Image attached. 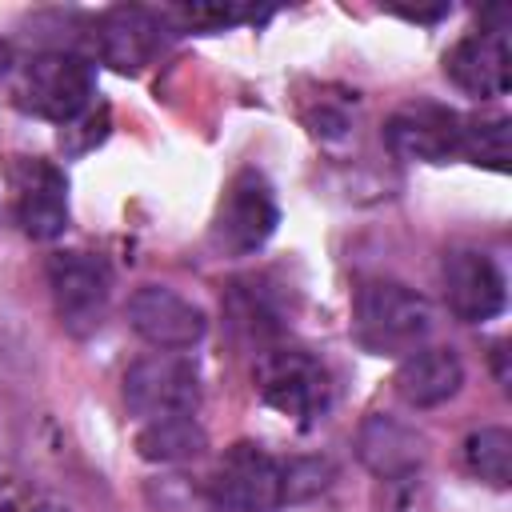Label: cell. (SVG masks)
<instances>
[{"label": "cell", "instance_id": "obj_1", "mask_svg": "<svg viewBox=\"0 0 512 512\" xmlns=\"http://www.w3.org/2000/svg\"><path fill=\"white\" fill-rule=\"evenodd\" d=\"M428 332H432V304L416 288L384 276H372L356 288L352 336L372 356H408L424 348Z\"/></svg>", "mask_w": 512, "mask_h": 512}, {"label": "cell", "instance_id": "obj_2", "mask_svg": "<svg viewBox=\"0 0 512 512\" xmlns=\"http://www.w3.org/2000/svg\"><path fill=\"white\" fill-rule=\"evenodd\" d=\"M256 396L292 420L296 428H316L332 408V376L328 368L304 348H268L252 364Z\"/></svg>", "mask_w": 512, "mask_h": 512}, {"label": "cell", "instance_id": "obj_3", "mask_svg": "<svg viewBox=\"0 0 512 512\" xmlns=\"http://www.w3.org/2000/svg\"><path fill=\"white\" fill-rule=\"evenodd\" d=\"M92 96H96V68L88 56L68 52V48L32 56L16 80L20 108L40 120H52L60 128L72 124L76 116H84L92 108Z\"/></svg>", "mask_w": 512, "mask_h": 512}, {"label": "cell", "instance_id": "obj_4", "mask_svg": "<svg viewBox=\"0 0 512 512\" xmlns=\"http://www.w3.org/2000/svg\"><path fill=\"white\" fill-rule=\"evenodd\" d=\"M276 224H280V204L268 176L256 168H240L216 204L208 244L220 256H252L272 240Z\"/></svg>", "mask_w": 512, "mask_h": 512}, {"label": "cell", "instance_id": "obj_5", "mask_svg": "<svg viewBox=\"0 0 512 512\" xmlns=\"http://www.w3.org/2000/svg\"><path fill=\"white\" fill-rule=\"evenodd\" d=\"M124 404L140 420L192 416L200 408V368L188 352H152L124 372Z\"/></svg>", "mask_w": 512, "mask_h": 512}, {"label": "cell", "instance_id": "obj_6", "mask_svg": "<svg viewBox=\"0 0 512 512\" xmlns=\"http://www.w3.org/2000/svg\"><path fill=\"white\" fill-rule=\"evenodd\" d=\"M48 288L60 324L72 336H92L104 324L112 300V268L96 252H52L48 256Z\"/></svg>", "mask_w": 512, "mask_h": 512}, {"label": "cell", "instance_id": "obj_7", "mask_svg": "<svg viewBox=\"0 0 512 512\" xmlns=\"http://www.w3.org/2000/svg\"><path fill=\"white\" fill-rule=\"evenodd\" d=\"M208 492L220 508L232 512H276L288 504L284 496V460L264 452L252 440H236L216 460Z\"/></svg>", "mask_w": 512, "mask_h": 512}, {"label": "cell", "instance_id": "obj_8", "mask_svg": "<svg viewBox=\"0 0 512 512\" xmlns=\"http://www.w3.org/2000/svg\"><path fill=\"white\" fill-rule=\"evenodd\" d=\"M464 116L436 100H408L384 120V144L408 164H448L460 156Z\"/></svg>", "mask_w": 512, "mask_h": 512}, {"label": "cell", "instance_id": "obj_9", "mask_svg": "<svg viewBox=\"0 0 512 512\" xmlns=\"http://www.w3.org/2000/svg\"><path fill=\"white\" fill-rule=\"evenodd\" d=\"M128 324L156 352H188L208 332L204 308L164 284H144L128 296Z\"/></svg>", "mask_w": 512, "mask_h": 512}, {"label": "cell", "instance_id": "obj_10", "mask_svg": "<svg viewBox=\"0 0 512 512\" xmlns=\"http://www.w3.org/2000/svg\"><path fill=\"white\" fill-rule=\"evenodd\" d=\"M440 280L452 316L464 324L496 320L508 308V280L500 264L480 248H452L440 264Z\"/></svg>", "mask_w": 512, "mask_h": 512}, {"label": "cell", "instance_id": "obj_11", "mask_svg": "<svg viewBox=\"0 0 512 512\" xmlns=\"http://www.w3.org/2000/svg\"><path fill=\"white\" fill-rule=\"evenodd\" d=\"M444 76L476 96V100H496L512 88V48H508V24H484L480 32L460 36L444 52Z\"/></svg>", "mask_w": 512, "mask_h": 512}, {"label": "cell", "instance_id": "obj_12", "mask_svg": "<svg viewBox=\"0 0 512 512\" xmlns=\"http://www.w3.org/2000/svg\"><path fill=\"white\" fill-rule=\"evenodd\" d=\"M16 220L32 240H56L68 228V180L52 160L20 156L12 164Z\"/></svg>", "mask_w": 512, "mask_h": 512}, {"label": "cell", "instance_id": "obj_13", "mask_svg": "<svg viewBox=\"0 0 512 512\" xmlns=\"http://www.w3.org/2000/svg\"><path fill=\"white\" fill-rule=\"evenodd\" d=\"M92 28H96L92 32L96 56L104 64H112L116 72H140L164 48V36L172 32V24L164 20V12L128 8V4L100 12Z\"/></svg>", "mask_w": 512, "mask_h": 512}, {"label": "cell", "instance_id": "obj_14", "mask_svg": "<svg viewBox=\"0 0 512 512\" xmlns=\"http://www.w3.org/2000/svg\"><path fill=\"white\" fill-rule=\"evenodd\" d=\"M356 456H360V464L372 476L400 484V480H412L420 472V464H424V440H420L416 428L400 424L396 416L376 412V416H368L360 424Z\"/></svg>", "mask_w": 512, "mask_h": 512}, {"label": "cell", "instance_id": "obj_15", "mask_svg": "<svg viewBox=\"0 0 512 512\" xmlns=\"http://www.w3.org/2000/svg\"><path fill=\"white\" fill-rule=\"evenodd\" d=\"M464 388V364L452 348H416L396 368V392L412 408L448 404Z\"/></svg>", "mask_w": 512, "mask_h": 512}, {"label": "cell", "instance_id": "obj_16", "mask_svg": "<svg viewBox=\"0 0 512 512\" xmlns=\"http://www.w3.org/2000/svg\"><path fill=\"white\" fill-rule=\"evenodd\" d=\"M204 448H208V436L196 424V416L144 420V428L136 432V452L152 464H184V460H196Z\"/></svg>", "mask_w": 512, "mask_h": 512}, {"label": "cell", "instance_id": "obj_17", "mask_svg": "<svg viewBox=\"0 0 512 512\" xmlns=\"http://www.w3.org/2000/svg\"><path fill=\"white\" fill-rule=\"evenodd\" d=\"M464 464H468L472 476H480V480H488L496 488H508V480H512V432L496 428V424L468 432Z\"/></svg>", "mask_w": 512, "mask_h": 512}, {"label": "cell", "instance_id": "obj_18", "mask_svg": "<svg viewBox=\"0 0 512 512\" xmlns=\"http://www.w3.org/2000/svg\"><path fill=\"white\" fill-rule=\"evenodd\" d=\"M272 8H252V4H180L164 8V20L172 32H224L236 24H260L268 20Z\"/></svg>", "mask_w": 512, "mask_h": 512}, {"label": "cell", "instance_id": "obj_19", "mask_svg": "<svg viewBox=\"0 0 512 512\" xmlns=\"http://www.w3.org/2000/svg\"><path fill=\"white\" fill-rule=\"evenodd\" d=\"M508 132H512V120L508 116H464L460 156H468L480 168L508 172V156H512Z\"/></svg>", "mask_w": 512, "mask_h": 512}, {"label": "cell", "instance_id": "obj_20", "mask_svg": "<svg viewBox=\"0 0 512 512\" xmlns=\"http://www.w3.org/2000/svg\"><path fill=\"white\" fill-rule=\"evenodd\" d=\"M228 312L232 320L248 332V336H272L280 328V312L272 308L264 284L256 280H236L232 292H228Z\"/></svg>", "mask_w": 512, "mask_h": 512}, {"label": "cell", "instance_id": "obj_21", "mask_svg": "<svg viewBox=\"0 0 512 512\" xmlns=\"http://www.w3.org/2000/svg\"><path fill=\"white\" fill-rule=\"evenodd\" d=\"M328 480H332V464L328 460H316V456L284 460V496H288V504L316 496L320 488H328Z\"/></svg>", "mask_w": 512, "mask_h": 512}, {"label": "cell", "instance_id": "obj_22", "mask_svg": "<svg viewBox=\"0 0 512 512\" xmlns=\"http://www.w3.org/2000/svg\"><path fill=\"white\" fill-rule=\"evenodd\" d=\"M108 104H92L84 116H76L72 124H64L60 128V148L64 152H72V156H80V152H92L96 144H104V136H108Z\"/></svg>", "mask_w": 512, "mask_h": 512}, {"label": "cell", "instance_id": "obj_23", "mask_svg": "<svg viewBox=\"0 0 512 512\" xmlns=\"http://www.w3.org/2000/svg\"><path fill=\"white\" fill-rule=\"evenodd\" d=\"M304 120H308L312 136H320V140H336V136H344V132H348V96H344V100H336V96H320L316 112H304Z\"/></svg>", "mask_w": 512, "mask_h": 512}, {"label": "cell", "instance_id": "obj_24", "mask_svg": "<svg viewBox=\"0 0 512 512\" xmlns=\"http://www.w3.org/2000/svg\"><path fill=\"white\" fill-rule=\"evenodd\" d=\"M388 12H396V16H404V20H420V24H432V20L448 16L452 8H448V4H436V8H388Z\"/></svg>", "mask_w": 512, "mask_h": 512}, {"label": "cell", "instance_id": "obj_25", "mask_svg": "<svg viewBox=\"0 0 512 512\" xmlns=\"http://www.w3.org/2000/svg\"><path fill=\"white\" fill-rule=\"evenodd\" d=\"M12 76V52H8V44L0 40V84Z\"/></svg>", "mask_w": 512, "mask_h": 512}]
</instances>
